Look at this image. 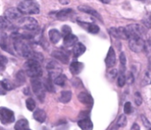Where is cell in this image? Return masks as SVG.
Returning a JSON list of instances; mask_svg holds the SVG:
<instances>
[{
    "instance_id": "1",
    "label": "cell",
    "mask_w": 151,
    "mask_h": 130,
    "mask_svg": "<svg viewBox=\"0 0 151 130\" xmlns=\"http://www.w3.org/2000/svg\"><path fill=\"white\" fill-rule=\"evenodd\" d=\"M13 46L16 52L25 58H31L35 53L29 45V43L25 40V38L19 35H15L13 36Z\"/></svg>"
},
{
    "instance_id": "2",
    "label": "cell",
    "mask_w": 151,
    "mask_h": 130,
    "mask_svg": "<svg viewBox=\"0 0 151 130\" xmlns=\"http://www.w3.org/2000/svg\"><path fill=\"white\" fill-rule=\"evenodd\" d=\"M26 74L31 78H39L42 74V69L38 60L31 58L27 60L24 65Z\"/></svg>"
},
{
    "instance_id": "3",
    "label": "cell",
    "mask_w": 151,
    "mask_h": 130,
    "mask_svg": "<svg viewBox=\"0 0 151 130\" xmlns=\"http://www.w3.org/2000/svg\"><path fill=\"white\" fill-rule=\"evenodd\" d=\"M17 9L22 14H37L40 12L39 4L34 0H25L20 2Z\"/></svg>"
},
{
    "instance_id": "4",
    "label": "cell",
    "mask_w": 151,
    "mask_h": 130,
    "mask_svg": "<svg viewBox=\"0 0 151 130\" xmlns=\"http://www.w3.org/2000/svg\"><path fill=\"white\" fill-rule=\"evenodd\" d=\"M128 40H129V48L133 51L139 53L145 51L146 43L142 36L138 35H133L128 37Z\"/></svg>"
},
{
    "instance_id": "5",
    "label": "cell",
    "mask_w": 151,
    "mask_h": 130,
    "mask_svg": "<svg viewBox=\"0 0 151 130\" xmlns=\"http://www.w3.org/2000/svg\"><path fill=\"white\" fill-rule=\"evenodd\" d=\"M18 24L24 29L29 31H35L39 27V24L36 20L30 17H22L19 21Z\"/></svg>"
},
{
    "instance_id": "6",
    "label": "cell",
    "mask_w": 151,
    "mask_h": 130,
    "mask_svg": "<svg viewBox=\"0 0 151 130\" xmlns=\"http://www.w3.org/2000/svg\"><path fill=\"white\" fill-rule=\"evenodd\" d=\"M31 86H32L33 92L36 95L38 99L42 102L45 98V89L43 87L42 82L38 78H33Z\"/></svg>"
},
{
    "instance_id": "7",
    "label": "cell",
    "mask_w": 151,
    "mask_h": 130,
    "mask_svg": "<svg viewBox=\"0 0 151 130\" xmlns=\"http://www.w3.org/2000/svg\"><path fill=\"white\" fill-rule=\"evenodd\" d=\"M15 120L14 113L12 111L6 107H0V121L4 125L12 123Z\"/></svg>"
},
{
    "instance_id": "8",
    "label": "cell",
    "mask_w": 151,
    "mask_h": 130,
    "mask_svg": "<svg viewBox=\"0 0 151 130\" xmlns=\"http://www.w3.org/2000/svg\"><path fill=\"white\" fill-rule=\"evenodd\" d=\"M4 18L11 23V22H17L22 18V13L14 7L9 8L4 12Z\"/></svg>"
},
{
    "instance_id": "9",
    "label": "cell",
    "mask_w": 151,
    "mask_h": 130,
    "mask_svg": "<svg viewBox=\"0 0 151 130\" xmlns=\"http://www.w3.org/2000/svg\"><path fill=\"white\" fill-rule=\"evenodd\" d=\"M110 33L111 35L115 37V38H119V39H128V35L127 33V30L125 27H111L110 28Z\"/></svg>"
},
{
    "instance_id": "10",
    "label": "cell",
    "mask_w": 151,
    "mask_h": 130,
    "mask_svg": "<svg viewBox=\"0 0 151 130\" xmlns=\"http://www.w3.org/2000/svg\"><path fill=\"white\" fill-rule=\"evenodd\" d=\"M116 61H117L116 53H115L113 48L111 47L109 49V51H108L106 58H105V64L108 67H113L116 65Z\"/></svg>"
},
{
    "instance_id": "11",
    "label": "cell",
    "mask_w": 151,
    "mask_h": 130,
    "mask_svg": "<svg viewBox=\"0 0 151 130\" xmlns=\"http://www.w3.org/2000/svg\"><path fill=\"white\" fill-rule=\"evenodd\" d=\"M47 69H48V71H49V73H50V74L51 76V78H50L51 80L52 79L54 80L58 75H59L60 74H62L61 73V69L59 68L58 65L56 62H50L47 66Z\"/></svg>"
},
{
    "instance_id": "12",
    "label": "cell",
    "mask_w": 151,
    "mask_h": 130,
    "mask_svg": "<svg viewBox=\"0 0 151 130\" xmlns=\"http://www.w3.org/2000/svg\"><path fill=\"white\" fill-rule=\"evenodd\" d=\"M79 24L80 26L83 27L84 28H86L89 33L91 34H98L99 31H100V28L96 24H93V23H87V22H81L79 21Z\"/></svg>"
},
{
    "instance_id": "13",
    "label": "cell",
    "mask_w": 151,
    "mask_h": 130,
    "mask_svg": "<svg viewBox=\"0 0 151 130\" xmlns=\"http://www.w3.org/2000/svg\"><path fill=\"white\" fill-rule=\"evenodd\" d=\"M78 99L81 101V103H82L86 105H93V98L87 92H81L78 96Z\"/></svg>"
},
{
    "instance_id": "14",
    "label": "cell",
    "mask_w": 151,
    "mask_h": 130,
    "mask_svg": "<svg viewBox=\"0 0 151 130\" xmlns=\"http://www.w3.org/2000/svg\"><path fill=\"white\" fill-rule=\"evenodd\" d=\"M77 40H78L77 36L73 35L72 33H70V34L64 36V45L67 48L72 47L77 43Z\"/></svg>"
},
{
    "instance_id": "15",
    "label": "cell",
    "mask_w": 151,
    "mask_h": 130,
    "mask_svg": "<svg viewBox=\"0 0 151 130\" xmlns=\"http://www.w3.org/2000/svg\"><path fill=\"white\" fill-rule=\"evenodd\" d=\"M85 51H86V47L84 46L83 43H76L73 45V57L78 58V57L81 56Z\"/></svg>"
},
{
    "instance_id": "16",
    "label": "cell",
    "mask_w": 151,
    "mask_h": 130,
    "mask_svg": "<svg viewBox=\"0 0 151 130\" xmlns=\"http://www.w3.org/2000/svg\"><path fill=\"white\" fill-rule=\"evenodd\" d=\"M78 9H79L80 11L83 12H86V13H88V14L92 15V16L95 17V18H97V19H99V20H102L101 15H100L95 9H93V8H91V7H88V6H86V5H81V6H79Z\"/></svg>"
},
{
    "instance_id": "17",
    "label": "cell",
    "mask_w": 151,
    "mask_h": 130,
    "mask_svg": "<svg viewBox=\"0 0 151 130\" xmlns=\"http://www.w3.org/2000/svg\"><path fill=\"white\" fill-rule=\"evenodd\" d=\"M52 56H53L56 59L61 61V62L64 63V64H67V63H68L69 58H68L67 54L65 53V52H63V51H55L52 53Z\"/></svg>"
},
{
    "instance_id": "18",
    "label": "cell",
    "mask_w": 151,
    "mask_h": 130,
    "mask_svg": "<svg viewBox=\"0 0 151 130\" xmlns=\"http://www.w3.org/2000/svg\"><path fill=\"white\" fill-rule=\"evenodd\" d=\"M49 37L52 43H58L61 39V33L58 29H50L49 32Z\"/></svg>"
},
{
    "instance_id": "19",
    "label": "cell",
    "mask_w": 151,
    "mask_h": 130,
    "mask_svg": "<svg viewBox=\"0 0 151 130\" xmlns=\"http://www.w3.org/2000/svg\"><path fill=\"white\" fill-rule=\"evenodd\" d=\"M83 68V64L78 61H73L70 66V71L73 74H79Z\"/></svg>"
},
{
    "instance_id": "20",
    "label": "cell",
    "mask_w": 151,
    "mask_h": 130,
    "mask_svg": "<svg viewBox=\"0 0 151 130\" xmlns=\"http://www.w3.org/2000/svg\"><path fill=\"white\" fill-rule=\"evenodd\" d=\"M79 127L81 130H92L93 129V123L89 119H82L78 122Z\"/></svg>"
},
{
    "instance_id": "21",
    "label": "cell",
    "mask_w": 151,
    "mask_h": 130,
    "mask_svg": "<svg viewBox=\"0 0 151 130\" xmlns=\"http://www.w3.org/2000/svg\"><path fill=\"white\" fill-rule=\"evenodd\" d=\"M34 118H35V121H37L42 123V122H44L45 120H46V113H45V112H44L43 110H42V109H37V110H35V113H34Z\"/></svg>"
},
{
    "instance_id": "22",
    "label": "cell",
    "mask_w": 151,
    "mask_h": 130,
    "mask_svg": "<svg viewBox=\"0 0 151 130\" xmlns=\"http://www.w3.org/2000/svg\"><path fill=\"white\" fill-rule=\"evenodd\" d=\"M72 98V92L69 91V90H65V91H62L61 94H60V97H59V101L61 103H68Z\"/></svg>"
},
{
    "instance_id": "23",
    "label": "cell",
    "mask_w": 151,
    "mask_h": 130,
    "mask_svg": "<svg viewBox=\"0 0 151 130\" xmlns=\"http://www.w3.org/2000/svg\"><path fill=\"white\" fill-rule=\"evenodd\" d=\"M14 129H15V130L27 129H28V121L27 120H25V119L19 120L15 124Z\"/></svg>"
},
{
    "instance_id": "24",
    "label": "cell",
    "mask_w": 151,
    "mask_h": 130,
    "mask_svg": "<svg viewBox=\"0 0 151 130\" xmlns=\"http://www.w3.org/2000/svg\"><path fill=\"white\" fill-rule=\"evenodd\" d=\"M66 80H67L66 76H65V74H60L58 75L53 81H54V82H55L56 84H58V85H59V86H64V85L65 84V82H66Z\"/></svg>"
},
{
    "instance_id": "25",
    "label": "cell",
    "mask_w": 151,
    "mask_h": 130,
    "mask_svg": "<svg viewBox=\"0 0 151 130\" xmlns=\"http://www.w3.org/2000/svg\"><path fill=\"white\" fill-rule=\"evenodd\" d=\"M72 12H73L72 9H65V10H62V11H59L58 12H57L56 15H57V18L63 19V18H65V17L69 16Z\"/></svg>"
},
{
    "instance_id": "26",
    "label": "cell",
    "mask_w": 151,
    "mask_h": 130,
    "mask_svg": "<svg viewBox=\"0 0 151 130\" xmlns=\"http://www.w3.org/2000/svg\"><path fill=\"white\" fill-rule=\"evenodd\" d=\"M26 106L29 111H34L35 108V102L33 98H29L26 100Z\"/></svg>"
},
{
    "instance_id": "27",
    "label": "cell",
    "mask_w": 151,
    "mask_h": 130,
    "mask_svg": "<svg viewBox=\"0 0 151 130\" xmlns=\"http://www.w3.org/2000/svg\"><path fill=\"white\" fill-rule=\"evenodd\" d=\"M11 23L4 18L0 16V29H6L10 27Z\"/></svg>"
},
{
    "instance_id": "28",
    "label": "cell",
    "mask_w": 151,
    "mask_h": 130,
    "mask_svg": "<svg viewBox=\"0 0 151 130\" xmlns=\"http://www.w3.org/2000/svg\"><path fill=\"white\" fill-rule=\"evenodd\" d=\"M126 82H127V77L125 76L124 73L119 74V77H118V85H119V87L122 88V87L125 86Z\"/></svg>"
},
{
    "instance_id": "29",
    "label": "cell",
    "mask_w": 151,
    "mask_h": 130,
    "mask_svg": "<svg viewBox=\"0 0 151 130\" xmlns=\"http://www.w3.org/2000/svg\"><path fill=\"white\" fill-rule=\"evenodd\" d=\"M127 121L126 115H121V116L119 118V120H118L116 125H117L119 128H123V127H125V126L127 125Z\"/></svg>"
},
{
    "instance_id": "30",
    "label": "cell",
    "mask_w": 151,
    "mask_h": 130,
    "mask_svg": "<svg viewBox=\"0 0 151 130\" xmlns=\"http://www.w3.org/2000/svg\"><path fill=\"white\" fill-rule=\"evenodd\" d=\"M43 87H44L45 90H49L50 92H53V91H54V87H53V85H52V80H51L50 78L47 79V81L45 82Z\"/></svg>"
},
{
    "instance_id": "31",
    "label": "cell",
    "mask_w": 151,
    "mask_h": 130,
    "mask_svg": "<svg viewBox=\"0 0 151 130\" xmlns=\"http://www.w3.org/2000/svg\"><path fill=\"white\" fill-rule=\"evenodd\" d=\"M16 80H17V82H19V83H18L19 85H20V84H22V83L25 82V76H24V72H23V71H19V72L17 74V75H16Z\"/></svg>"
},
{
    "instance_id": "32",
    "label": "cell",
    "mask_w": 151,
    "mask_h": 130,
    "mask_svg": "<svg viewBox=\"0 0 151 130\" xmlns=\"http://www.w3.org/2000/svg\"><path fill=\"white\" fill-rule=\"evenodd\" d=\"M2 82H3V85H4V89L6 90V91L7 90H12L14 89V85H13V83L12 82H10L8 80H4Z\"/></svg>"
},
{
    "instance_id": "33",
    "label": "cell",
    "mask_w": 151,
    "mask_h": 130,
    "mask_svg": "<svg viewBox=\"0 0 151 130\" xmlns=\"http://www.w3.org/2000/svg\"><path fill=\"white\" fill-rule=\"evenodd\" d=\"M124 112L126 114H130L132 113V105L130 102H127L124 105Z\"/></svg>"
},
{
    "instance_id": "34",
    "label": "cell",
    "mask_w": 151,
    "mask_h": 130,
    "mask_svg": "<svg viewBox=\"0 0 151 130\" xmlns=\"http://www.w3.org/2000/svg\"><path fill=\"white\" fill-rule=\"evenodd\" d=\"M134 101H135V104L136 105H141L142 103V96L139 92H136L135 93V97H134Z\"/></svg>"
},
{
    "instance_id": "35",
    "label": "cell",
    "mask_w": 151,
    "mask_h": 130,
    "mask_svg": "<svg viewBox=\"0 0 151 130\" xmlns=\"http://www.w3.org/2000/svg\"><path fill=\"white\" fill-rule=\"evenodd\" d=\"M61 32H62V34H63V35H64V36H65V35H66L70 34V33L72 32V30H71V28H70L68 26H64V27H62Z\"/></svg>"
},
{
    "instance_id": "36",
    "label": "cell",
    "mask_w": 151,
    "mask_h": 130,
    "mask_svg": "<svg viewBox=\"0 0 151 130\" xmlns=\"http://www.w3.org/2000/svg\"><path fill=\"white\" fill-rule=\"evenodd\" d=\"M6 63H7L6 58L4 57V56H0V70L1 69H4V66H5Z\"/></svg>"
},
{
    "instance_id": "37",
    "label": "cell",
    "mask_w": 151,
    "mask_h": 130,
    "mask_svg": "<svg viewBox=\"0 0 151 130\" xmlns=\"http://www.w3.org/2000/svg\"><path fill=\"white\" fill-rule=\"evenodd\" d=\"M5 94H6V90L4 89V87L3 85V82L0 81V96L5 95Z\"/></svg>"
},
{
    "instance_id": "38",
    "label": "cell",
    "mask_w": 151,
    "mask_h": 130,
    "mask_svg": "<svg viewBox=\"0 0 151 130\" xmlns=\"http://www.w3.org/2000/svg\"><path fill=\"white\" fill-rule=\"evenodd\" d=\"M120 63H121V65H123L124 66H125V65H126V63H127V60H126V55H125L123 52L120 54Z\"/></svg>"
},
{
    "instance_id": "39",
    "label": "cell",
    "mask_w": 151,
    "mask_h": 130,
    "mask_svg": "<svg viewBox=\"0 0 151 130\" xmlns=\"http://www.w3.org/2000/svg\"><path fill=\"white\" fill-rule=\"evenodd\" d=\"M142 121H143V123L145 124V126L149 129L150 127V121L144 117V116H142Z\"/></svg>"
},
{
    "instance_id": "40",
    "label": "cell",
    "mask_w": 151,
    "mask_h": 130,
    "mask_svg": "<svg viewBox=\"0 0 151 130\" xmlns=\"http://www.w3.org/2000/svg\"><path fill=\"white\" fill-rule=\"evenodd\" d=\"M134 76H133V74H132L131 73H130V74H128L127 82H128L129 83H133V82H134Z\"/></svg>"
},
{
    "instance_id": "41",
    "label": "cell",
    "mask_w": 151,
    "mask_h": 130,
    "mask_svg": "<svg viewBox=\"0 0 151 130\" xmlns=\"http://www.w3.org/2000/svg\"><path fill=\"white\" fill-rule=\"evenodd\" d=\"M131 130H141L140 129V126L138 125V124H136V123H134L133 126H132V128H131Z\"/></svg>"
},
{
    "instance_id": "42",
    "label": "cell",
    "mask_w": 151,
    "mask_h": 130,
    "mask_svg": "<svg viewBox=\"0 0 151 130\" xmlns=\"http://www.w3.org/2000/svg\"><path fill=\"white\" fill-rule=\"evenodd\" d=\"M59 2L62 4H69V0H59Z\"/></svg>"
},
{
    "instance_id": "43",
    "label": "cell",
    "mask_w": 151,
    "mask_h": 130,
    "mask_svg": "<svg viewBox=\"0 0 151 130\" xmlns=\"http://www.w3.org/2000/svg\"><path fill=\"white\" fill-rule=\"evenodd\" d=\"M100 1L104 4H110L111 0H100Z\"/></svg>"
},
{
    "instance_id": "44",
    "label": "cell",
    "mask_w": 151,
    "mask_h": 130,
    "mask_svg": "<svg viewBox=\"0 0 151 130\" xmlns=\"http://www.w3.org/2000/svg\"><path fill=\"white\" fill-rule=\"evenodd\" d=\"M118 129H119V127H118V126H117V125L115 124V125H114V126H113V127L111 128V130H118Z\"/></svg>"
},
{
    "instance_id": "45",
    "label": "cell",
    "mask_w": 151,
    "mask_h": 130,
    "mask_svg": "<svg viewBox=\"0 0 151 130\" xmlns=\"http://www.w3.org/2000/svg\"><path fill=\"white\" fill-rule=\"evenodd\" d=\"M3 35H4V33H2V32L0 31V42H1V39H2V37H3Z\"/></svg>"
},
{
    "instance_id": "46",
    "label": "cell",
    "mask_w": 151,
    "mask_h": 130,
    "mask_svg": "<svg viewBox=\"0 0 151 130\" xmlns=\"http://www.w3.org/2000/svg\"><path fill=\"white\" fill-rule=\"evenodd\" d=\"M23 130H30L29 129H23Z\"/></svg>"
},
{
    "instance_id": "47",
    "label": "cell",
    "mask_w": 151,
    "mask_h": 130,
    "mask_svg": "<svg viewBox=\"0 0 151 130\" xmlns=\"http://www.w3.org/2000/svg\"><path fill=\"white\" fill-rule=\"evenodd\" d=\"M138 1H145V0H138Z\"/></svg>"
}]
</instances>
